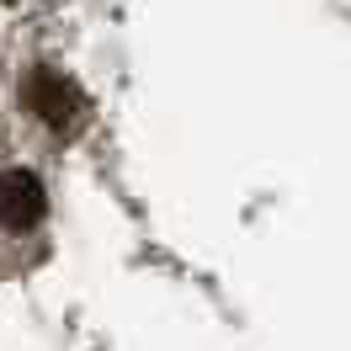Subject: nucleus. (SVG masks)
Segmentation results:
<instances>
[{
    "instance_id": "obj_1",
    "label": "nucleus",
    "mask_w": 351,
    "mask_h": 351,
    "mask_svg": "<svg viewBox=\"0 0 351 351\" xmlns=\"http://www.w3.org/2000/svg\"><path fill=\"white\" fill-rule=\"evenodd\" d=\"M22 101H27V112H32L38 123H48V128H59V133L80 128V117H86L80 86H75L69 75H59V69H48V64H38L22 80Z\"/></svg>"
},
{
    "instance_id": "obj_2",
    "label": "nucleus",
    "mask_w": 351,
    "mask_h": 351,
    "mask_svg": "<svg viewBox=\"0 0 351 351\" xmlns=\"http://www.w3.org/2000/svg\"><path fill=\"white\" fill-rule=\"evenodd\" d=\"M43 213H48V197H43V181L32 171H5L0 176V223H5L11 234L38 229Z\"/></svg>"
}]
</instances>
